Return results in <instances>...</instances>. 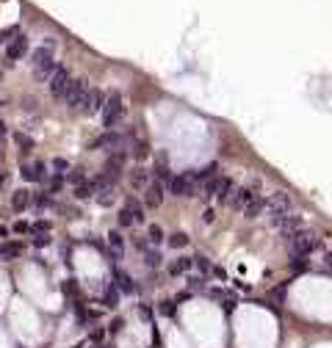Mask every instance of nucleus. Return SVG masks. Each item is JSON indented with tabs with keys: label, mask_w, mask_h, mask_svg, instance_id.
I'll return each mask as SVG.
<instances>
[{
	"label": "nucleus",
	"mask_w": 332,
	"mask_h": 348,
	"mask_svg": "<svg viewBox=\"0 0 332 348\" xmlns=\"http://www.w3.org/2000/svg\"><path fill=\"white\" fill-rule=\"evenodd\" d=\"M235 191V182L230 177H219V174H213L208 177L205 182H199V194L197 196H205V199H219V202H227Z\"/></svg>",
	"instance_id": "f257e3e1"
},
{
	"label": "nucleus",
	"mask_w": 332,
	"mask_h": 348,
	"mask_svg": "<svg viewBox=\"0 0 332 348\" xmlns=\"http://www.w3.org/2000/svg\"><path fill=\"white\" fill-rule=\"evenodd\" d=\"M125 113H127V105H125V100H122L119 91H111V94H106V108H103V125H106L108 130H116V127L122 125Z\"/></svg>",
	"instance_id": "f03ea898"
},
{
	"label": "nucleus",
	"mask_w": 332,
	"mask_h": 348,
	"mask_svg": "<svg viewBox=\"0 0 332 348\" xmlns=\"http://www.w3.org/2000/svg\"><path fill=\"white\" fill-rule=\"evenodd\" d=\"M285 244H288V249H291V254L294 257H307L313 249L318 246V238H316V232L313 230H296V232H291L288 238H285Z\"/></svg>",
	"instance_id": "7ed1b4c3"
},
{
	"label": "nucleus",
	"mask_w": 332,
	"mask_h": 348,
	"mask_svg": "<svg viewBox=\"0 0 332 348\" xmlns=\"http://www.w3.org/2000/svg\"><path fill=\"white\" fill-rule=\"evenodd\" d=\"M169 194L172 196H197L199 194V177L197 172H183L169 180Z\"/></svg>",
	"instance_id": "20e7f679"
},
{
	"label": "nucleus",
	"mask_w": 332,
	"mask_h": 348,
	"mask_svg": "<svg viewBox=\"0 0 332 348\" xmlns=\"http://www.w3.org/2000/svg\"><path fill=\"white\" fill-rule=\"evenodd\" d=\"M34 75H36V80H44L47 83V77L53 75V70H56V61H53V53L50 50H44V47H39V50H34Z\"/></svg>",
	"instance_id": "39448f33"
},
{
	"label": "nucleus",
	"mask_w": 332,
	"mask_h": 348,
	"mask_svg": "<svg viewBox=\"0 0 332 348\" xmlns=\"http://www.w3.org/2000/svg\"><path fill=\"white\" fill-rule=\"evenodd\" d=\"M86 100H89V86H86L83 80H72L70 89H67V94H64L67 108H72V111H83Z\"/></svg>",
	"instance_id": "423d86ee"
},
{
	"label": "nucleus",
	"mask_w": 332,
	"mask_h": 348,
	"mask_svg": "<svg viewBox=\"0 0 332 348\" xmlns=\"http://www.w3.org/2000/svg\"><path fill=\"white\" fill-rule=\"evenodd\" d=\"M266 210H269L271 218H280V216H288L291 210H294V202H291V196L285 191H277L266 199Z\"/></svg>",
	"instance_id": "0eeeda50"
},
{
	"label": "nucleus",
	"mask_w": 332,
	"mask_h": 348,
	"mask_svg": "<svg viewBox=\"0 0 332 348\" xmlns=\"http://www.w3.org/2000/svg\"><path fill=\"white\" fill-rule=\"evenodd\" d=\"M70 83H72V77H70V72L64 70V67H56L53 70V75L47 77V86H50V94L56 100H64V94H67V89H70Z\"/></svg>",
	"instance_id": "6e6552de"
},
{
	"label": "nucleus",
	"mask_w": 332,
	"mask_h": 348,
	"mask_svg": "<svg viewBox=\"0 0 332 348\" xmlns=\"http://www.w3.org/2000/svg\"><path fill=\"white\" fill-rule=\"evenodd\" d=\"M144 221V208L136 199H127L119 210V227H133V224Z\"/></svg>",
	"instance_id": "1a4fd4ad"
},
{
	"label": "nucleus",
	"mask_w": 332,
	"mask_h": 348,
	"mask_svg": "<svg viewBox=\"0 0 332 348\" xmlns=\"http://www.w3.org/2000/svg\"><path fill=\"white\" fill-rule=\"evenodd\" d=\"M122 146H125V136H119L116 130H108L103 133L100 139L92 141V149L94 152H100V149H108V152H119Z\"/></svg>",
	"instance_id": "9d476101"
},
{
	"label": "nucleus",
	"mask_w": 332,
	"mask_h": 348,
	"mask_svg": "<svg viewBox=\"0 0 332 348\" xmlns=\"http://www.w3.org/2000/svg\"><path fill=\"white\" fill-rule=\"evenodd\" d=\"M163 194H166L163 182L149 180L147 188H144V205H147V208H161V205H163Z\"/></svg>",
	"instance_id": "9b49d317"
},
{
	"label": "nucleus",
	"mask_w": 332,
	"mask_h": 348,
	"mask_svg": "<svg viewBox=\"0 0 332 348\" xmlns=\"http://www.w3.org/2000/svg\"><path fill=\"white\" fill-rule=\"evenodd\" d=\"M125 158H127V155L119 149V152H113L111 158L106 160V172H103V174H106V177H108L111 182H116V180H119L122 169H125Z\"/></svg>",
	"instance_id": "f8f14e48"
},
{
	"label": "nucleus",
	"mask_w": 332,
	"mask_h": 348,
	"mask_svg": "<svg viewBox=\"0 0 332 348\" xmlns=\"http://www.w3.org/2000/svg\"><path fill=\"white\" fill-rule=\"evenodd\" d=\"M103 108H106V91H100V89H89V100H86L83 113L94 116V113H103Z\"/></svg>",
	"instance_id": "ddd939ff"
},
{
	"label": "nucleus",
	"mask_w": 332,
	"mask_h": 348,
	"mask_svg": "<svg viewBox=\"0 0 332 348\" xmlns=\"http://www.w3.org/2000/svg\"><path fill=\"white\" fill-rule=\"evenodd\" d=\"M263 210H266V196L252 194V196H249V202L244 205V208H241V213H244L247 218H258V216L263 213Z\"/></svg>",
	"instance_id": "4468645a"
},
{
	"label": "nucleus",
	"mask_w": 332,
	"mask_h": 348,
	"mask_svg": "<svg viewBox=\"0 0 332 348\" xmlns=\"http://www.w3.org/2000/svg\"><path fill=\"white\" fill-rule=\"evenodd\" d=\"M108 254H111L113 263H119V260L125 257V238H122L119 232H111V235H108Z\"/></svg>",
	"instance_id": "2eb2a0df"
},
{
	"label": "nucleus",
	"mask_w": 332,
	"mask_h": 348,
	"mask_svg": "<svg viewBox=\"0 0 332 348\" xmlns=\"http://www.w3.org/2000/svg\"><path fill=\"white\" fill-rule=\"evenodd\" d=\"M25 50H28V39H25V36H14V39L6 44V56L11 58V61H17V58L25 56Z\"/></svg>",
	"instance_id": "dca6fc26"
},
{
	"label": "nucleus",
	"mask_w": 332,
	"mask_h": 348,
	"mask_svg": "<svg viewBox=\"0 0 332 348\" xmlns=\"http://www.w3.org/2000/svg\"><path fill=\"white\" fill-rule=\"evenodd\" d=\"M31 202H34V196H31V191L20 188L14 191V196H11V208H14V213H22V210H28Z\"/></svg>",
	"instance_id": "f3484780"
},
{
	"label": "nucleus",
	"mask_w": 332,
	"mask_h": 348,
	"mask_svg": "<svg viewBox=\"0 0 332 348\" xmlns=\"http://www.w3.org/2000/svg\"><path fill=\"white\" fill-rule=\"evenodd\" d=\"M191 268H194V257H177L175 263L169 265V274L172 277H183V274H188Z\"/></svg>",
	"instance_id": "a211bd4d"
},
{
	"label": "nucleus",
	"mask_w": 332,
	"mask_h": 348,
	"mask_svg": "<svg viewBox=\"0 0 332 348\" xmlns=\"http://www.w3.org/2000/svg\"><path fill=\"white\" fill-rule=\"evenodd\" d=\"M22 177L31 182L44 180V163H28V166H22Z\"/></svg>",
	"instance_id": "6ab92c4d"
},
{
	"label": "nucleus",
	"mask_w": 332,
	"mask_h": 348,
	"mask_svg": "<svg viewBox=\"0 0 332 348\" xmlns=\"http://www.w3.org/2000/svg\"><path fill=\"white\" fill-rule=\"evenodd\" d=\"M113 279H116V282H113V287H116L119 293H133V290H136L133 279L127 277L125 271H116V274H113Z\"/></svg>",
	"instance_id": "aec40b11"
},
{
	"label": "nucleus",
	"mask_w": 332,
	"mask_h": 348,
	"mask_svg": "<svg viewBox=\"0 0 332 348\" xmlns=\"http://www.w3.org/2000/svg\"><path fill=\"white\" fill-rule=\"evenodd\" d=\"M149 182V172L147 169H136L133 174H130V185H133V191H144Z\"/></svg>",
	"instance_id": "412c9836"
},
{
	"label": "nucleus",
	"mask_w": 332,
	"mask_h": 348,
	"mask_svg": "<svg viewBox=\"0 0 332 348\" xmlns=\"http://www.w3.org/2000/svg\"><path fill=\"white\" fill-rule=\"evenodd\" d=\"M144 263H147L149 268H158V265H161V254H158L155 249H144Z\"/></svg>",
	"instance_id": "4be33fe9"
},
{
	"label": "nucleus",
	"mask_w": 332,
	"mask_h": 348,
	"mask_svg": "<svg viewBox=\"0 0 332 348\" xmlns=\"http://www.w3.org/2000/svg\"><path fill=\"white\" fill-rule=\"evenodd\" d=\"M116 301H119V290L111 285L106 290V296H103V304H106V307H116Z\"/></svg>",
	"instance_id": "5701e85b"
},
{
	"label": "nucleus",
	"mask_w": 332,
	"mask_h": 348,
	"mask_svg": "<svg viewBox=\"0 0 332 348\" xmlns=\"http://www.w3.org/2000/svg\"><path fill=\"white\" fill-rule=\"evenodd\" d=\"M188 244V235L185 232H172L169 235V246H175V249H180V246Z\"/></svg>",
	"instance_id": "b1692460"
},
{
	"label": "nucleus",
	"mask_w": 332,
	"mask_h": 348,
	"mask_svg": "<svg viewBox=\"0 0 332 348\" xmlns=\"http://www.w3.org/2000/svg\"><path fill=\"white\" fill-rule=\"evenodd\" d=\"M147 241H149L152 246H158V244L163 241V230L158 227V224H155V227H149V235H147Z\"/></svg>",
	"instance_id": "393cba45"
},
{
	"label": "nucleus",
	"mask_w": 332,
	"mask_h": 348,
	"mask_svg": "<svg viewBox=\"0 0 332 348\" xmlns=\"http://www.w3.org/2000/svg\"><path fill=\"white\" fill-rule=\"evenodd\" d=\"M133 155H136L139 160H142V158H147V155H149V146H147V141H136V144H133Z\"/></svg>",
	"instance_id": "a878e982"
},
{
	"label": "nucleus",
	"mask_w": 332,
	"mask_h": 348,
	"mask_svg": "<svg viewBox=\"0 0 332 348\" xmlns=\"http://www.w3.org/2000/svg\"><path fill=\"white\" fill-rule=\"evenodd\" d=\"M17 146H20V149H31V146H34V139L25 136V133H17Z\"/></svg>",
	"instance_id": "bb28decb"
},
{
	"label": "nucleus",
	"mask_w": 332,
	"mask_h": 348,
	"mask_svg": "<svg viewBox=\"0 0 332 348\" xmlns=\"http://www.w3.org/2000/svg\"><path fill=\"white\" fill-rule=\"evenodd\" d=\"M53 166L58 169V174H67V169H70V163H67V160H64V158H56V160H53Z\"/></svg>",
	"instance_id": "cd10ccee"
},
{
	"label": "nucleus",
	"mask_w": 332,
	"mask_h": 348,
	"mask_svg": "<svg viewBox=\"0 0 332 348\" xmlns=\"http://www.w3.org/2000/svg\"><path fill=\"white\" fill-rule=\"evenodd\" d=\"M3 136H6V125H3V122H0V139H3Z\"/></svg>",
	"instance_id": "c85d7f7f"
}]
</instances>
